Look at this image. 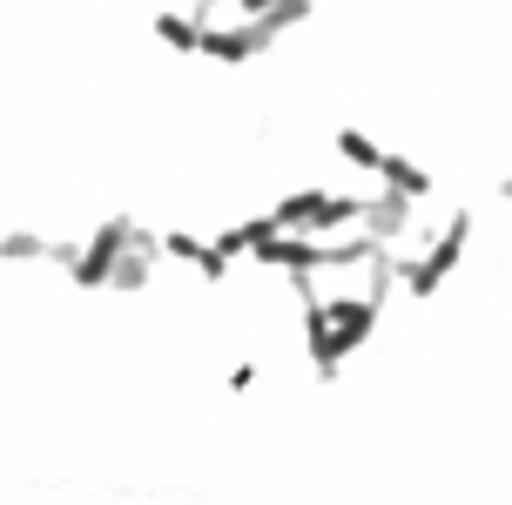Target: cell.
Segmentation results:
<instances>
[{
    "label": "cell",
    "instance_id": "cell-4",
    "mask_svg": "<svg viewBox=\"0 0 512 505\" xmlns=\"http://www.w3.org/2000/svg\"><path fill=\"white\" fill-rule=\"evenodd\" d=\"M128 243H135V216H102L95 236H81V263L68 270V283L75 290H108L115 283V263L128 256Z\"/></svg>",
    "mask_w": 512,
    "mask_h": 505
},
{
    "label": "cell",
    "instance_id": "cell-8",
    "mask_svg": "<svg viewBox=\"0 0 512 505\" xmlns=\"http://www.w3.org/2000/svg\"><path fill=\"white\" fill-rule=\"evenodd\" d=\"M149 41H162L176 61H196V54H203V21H196L189 7H155L149 14Z\"/></svg>",
    "mask_w": 512,
    "mask_h": 505
},
{
    "label": "cell",
    "instance_id": "cell-12",
    "mask_svg": "<svg viewBox=\"0 0 512 505\" xmlns=\"http://www.w3.org/2000/svg\"><path fill=\"white\" fill-rule=\"evenodd\" d=\"M48 250H54V236H41V229H27V223L0 229V263H48Z\"/></svg>",
    "mask_w": 512,
    "mask_h": 505
},
{
    "label": "cell",
    "instance_id": "cell-5",
    "mask_svg": "<svg viewBox=\"0 0 512 505\" xmlns=\"http://www.w3.org/2000/svg\"><path fill=\"white\" fill-rule=\"evenodd\" d=\"M283 34H270L263 21H203V54L223 68H250L263 54H277Z\"/></svg>",
    "mask_w": 512,
    "mask_h": 505
},
{
    "label": "cell",
    "instance_id": "cell-10",
    "mask_svg": "<svg viewBox=\"0 0 512 505\" xmlns=\"http://www.w3.org/2000/svg\"><path fill=\"white\" fill-rule=\"evenodd\" d=\"M317 0H236V21H263L270 34H290V27H310Z\"/></svg>",
    "mask_w": 512,
    "mask_h": 505
},
{
    "label": "cell",
    "instance_id": "cell-3",
    "mask_svg": "<svg viewBox=\"0 0 512 505\" xmlns=\"http://www.w3.org/2000/svg\"><path fill=\"white\" fill-rule=\"evenodd\" d=\"M270 216H277L290 236H344V229L364 223V196H351V189H290V196L270 202Z\"/></svg>",
    "mask_w": 512,
    "mask_h": 505
},
{
    "label": "cell",
    "instance_id": "cell-13",
    "mask_svg": "<svg viewBox=\"0 0 512 505\" xmlns=\"http://www.w3.org/2000/svg\"><path fill=\"white\" fill-rule=\"evenodd\" d=\"M256 384H263V371H256V357H236V364H230V391L243 398V391H256Z\"/></svg>",
    "mask_w": 512,
    "mask_h": 505
},
{
    "label": "cell",
    "instance_id": "cell-9",
    "mask_svg": "<svg viewBox=\"0 0 512 505\" xmlns=\"http://www.w3.org/2000/svg\"><path fill=\"white\" fill-rule=\"evenodd\" d=\"M378 189H391V196H405V202H432L438 196V176L418 162V155H384V169H378Z\"/></svg>",
    "mask_w": 512,
    "mask_h": 505
},
{
    "label": "cell",
    "instance_id": "cell-2",
    "mask_svg": "<svg viewBox=\"0 0 512 505\" xmlns=\"http://www.w3.org/2000/svg\"><path fill=\"white\" fill-rule=\"evenodd\" d=\"M465 250H472V209H452L432 236H418V250H398V290L405 297H438L445 277H459Z\"/></svg>",
    "mask_w": 512,
    "mask_h": 505
},
{
    "label": "cell",
    "instance_id": "cell-11",
    "mask_svg": "<svg viewBox=\"0 0 512 505\" xmlns=\"http://www.w3.org/2000/svg\"><path fill=\"white\" fill-rule=\"evenodd\" d=\"M331 149L344 155L351 169H364V176H378V169H384V155H391V149L378 142V135H371V128H358V122H344V128H337V135H331Z\"/></svg>",
    "mask_w": 512,
    "mask_h": 505
},
{
    "label": "cell",
    "instance_id": "cell-6",
    "mask_svg": "<svg viewBox=\"0 0 512 505\" xmlns=\"http://www.w3.org/2000/svg\"><path fill=\"white\" fill-rule=\"evenodd\" d=\"M162 263H182V270H196L203 283H230V256L216 250V236H203V229H162Z\"/></svg>",
    "mask_w": 512,
    "mask_h": 505
},
{
    "label": "cell",
    "instance_id": "cell-1",
    "mask_svg": "<svg viewBox=\"0 0 512 505\" xmlns=\"http://www.w3.org/2000/svg\"><path fill=\"white\" fill-rule=\"evenodd\" d=\"M384 317V303L378 297H364V290H344V297H317L304 303V357H310V371L324 384L344 378V364L371 344V330H378Z\"/></svg>",
    "mask_w": 512,
    "mask_h": 505
},
{
    "label": "cell",
    "instance_id": "cell-7",
    "mask_svg": "<svg viewBox=\"0 0 512 505\" xmlns=\"http://www.w3.org/2000/svg\"><path fill=\"white\" fill-rule=\"evenodd\" d=\"M364 236L371 243H384V250H405V236L418 229V202H405V196H391V189H371L364 196Z\"/></svg>",
    "mask_w": 512,
    "mask_h": 505
}]
</instances>
